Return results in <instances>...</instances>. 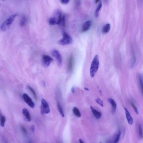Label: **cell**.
<instances>
[{
    "mask_svg": "<svg viewBox=\"0 0 143 143\" xmlns=\"http://www.w3.org/2000/svg\"><path fill=\"white\" fill-rule=\"evenodd\" d=\"M60 24H62V26L63 27H65L66 26V17L64 15H63V16L62 20Z\"/></svg>",
    "mask_w": 143,
    "mask_h": 143,
    "instance_id": "obj_26",
    "label": "cell"
},
{
    "mask_svg": "<svg viewBox=\"0 0 143 143\" xmlns=\"http://www.w3.org/2000/svg\"><path fill=\"white\" fill-rule=\"evenodd\" d=\"M91 22L90 20L86 21L82 26V32H85L88 30L91 26Z\"/></svg>",
    "mask_w": 143,
    "mask_h": 143,
    "instance_id": "obj_10",
    "label": "cell"
},
{
    "mask_svg": "<svg viewBox=\"0 0 143 143\" xmlns=\"http://www.w3.org/2000/svg\"><path fill=\"white\" fill-rule=\"evenodd\" d=\"M0 5H1L0 4Z\"/></svg>",
    "mask_w": 143,
    "mask_h": 143,
    "instance_id": "obj_35",
    "label": "cell"
},
{
    "mask_svg": "<svg viewBox=\"0 0 143 143\" xmlns=\"http://www.w3.org/2000/svg\"><path fill=\"white\" fill-rule=\"evenodd\" d=\"M71 91L72 93H75V89H74V87L72 88Z\"/></svg>",
    "mask_w": 143,
    "mask_h": 143,
    "instance_id": "obj_31",
    "label": "cell"
},
{
    "mask_svg": "<svg viewBox=\"0 0 143 143\" xmlns=\"http://www.w3.org/2000/svg\"><path fill=\"white\" fill-rule=\"evenodd\" d=\"M102 6V2L101 1H99V5H98L97 8L96 9L95 11V16L96 17H97L98 16L99 11L100 10Z\"/></svg>",
    "mask_w": 143,
    "mask_h": 143,
    "instance_id": "obj_17",
    "label": "cell"
},
{
    "mask_svg": "<svg viewBox=\"0 0 143 143\" xmlns=\"http://www.w3.org/2000/svg\"><path fill=\"white\" fill-rule=\"evenodd\" d=\"M40 109L41 113L42 114H48L50 112V107L48 104L44 99H42L41 100Z\"/></svg>",
    "mask_w": 143,
    "mask_h": 143,
    "instance_id": "obj_4",
    "label": "cell"
},
{
    "mask_svg": "<svg viewBox=\"0 0 143 143\" xmlns=\"http://www.w3.org/2000/svg\"><path fill=\"white\" fill-rule=\"evenodd\" d=\"M5 121V117L3 115H1L0 117V125L1 127L4 126Z\"/></svg>",
    "mask_w": 143,
    "mask_h": 143,
    "instance_id": "obj_21",
    "label": "cell"
},
{
    "mask_svg": "<svg viewBox=\"0 0 143 143\" xmlns=\"http://www.w3.org/2000/svg\"><path fill=\"white\" fill-rule=\"evenodd\" d=\"M79 141V142L80 143H84L83 141V140H82L81 139H80Z\"/></svg>",
    "mask_w": 143,
    "mask_h": 143,
    "instance_id": "obj_32",
    "label": "cell"
},
{
    "mask_svg": "<svg viewBox=\"0 0 143 143\" xmlns=\"http://www.w3.org/2000/svg\"><path fill=\"white\" fill-rule=\"evenodd\" d=\"M138 130L139 134L141 138H142L143 137V131L141 125L139 124L138 125Z\"/></svg>",
    "mask_w": 143,
    "mask_h": 143,
    "instance_id": "obj_24",
    "label": "cell"
},
{
    "mask_svg": "<svg viewBox=\"0 0 143 143\" xmlns=\"http://www.w3.org/2000/svg\"><path fill=\"white\" fill-rule=\"evenodd\" d=\"M90 108L94 116L96 118L99 119L101 118L102 115V113L101 112L97 111L91 106L90 107Z\"/></svg>",
    "mask_w": 143,
    "mask_h": 143,
    "instance_id": "obj_11",
    "label": "cell"
},
{
    "mask_svg": "<svg viewBox=\"0 0 143 143\" xmlns=\"http://www.w3.org/2000/svg\"><path fill=\"white\" fill-rule=\"evenodd\" d=\"M99 56L97 55H96L92 61L90 68V74L91 77H94L97 73L99 68Z\"/></svg>",
    "mask_w": 143,
    "mask_h": 143,
    "instance_id": "obj_1",
    "label": "cell"
},
{
    "mask_svg": "<svg viewBox=\"0 0 143 143\" xmlns=\"http://www.w3.org/2000/svg\"><path fill=\"white\" fill-rule=\"evenodd\" d=\"M108 101L111 105L112 112L114 113L116 111L117 109V104L114 99H112L109 98L108 99Z\"/></svg>",
    "mask_w": 143,
    "mask_h": 143,
    "instance_id": "obj_12",
    "label": "cell"
},
{
    "mask_svg": "<svg viewBox=\"0 0 143 143\" xmlns=\"http://www.w3.org/2000/svg\"><path fill=\"white\" fill-rule=\"evenodd\" d=\"M22 131L23 133H25L26 132V130L24 126H22L21 127Z\"/></svg>",
    "mask_w": 143,
    "mask_h": 143,
    "instance_id": "obj_29",
    "label": "cell"
},
{
    "mask_svg": "<svg viewBox=\"0 0 143 143\" xmlns=\"http://www.w3.org/2000/svg\"><path fill=\"white\" fill-rule=\"evenodd\" d=\"M22 113L27 121L29 122H30L31 121V118L30 113L28 111L27 109H23Z\"/></svg>",
    "mask_w": 143,
    "mask_h": 143,
    "instance_id": "obj_13",
    "label": "cell"
},
{
    "mask_svg": "<svg viewBox=\"0 0 143 143\" xmlns=\"http://www.w3.org/2000/svg\"><path fill=\"white\" fill-rule=\"evenodd\" d=\"M124 109L125 113H126L127 120L128 124L130 125H132L133 123V120L132 117L131 116L130 113L126 108L124 107Z\"/></svg>",
    "mask_w": 143,
    "mask_h": 143,
    "instance_id": "obj_9",
    "label": "cell"
},
{
    "mask_svg": "<svg viewBox=\"0 0 143 143\" xmlns=\"http://www.w3.org/2000/svg\"><path fill=\"white\" fill-rule=\"evenodd\" d=\"M121 134V132L120 130L118 131L116 135L115 138V139L113 140V143H117L120 139V137Z\"/></svg>",
    "mask_w": 143,
    "mask_h": 143,
    "instance_id": "obj_20",
    "label": "cell"
},
{
    "mask_svg": "<svg viewBox=\"0 0 143 143\" xmlns=\"http://www.w3.org/2000/svg\"><path fill=\"white\" fill-rule=\"evenodd\" d=\"M110 28V25L109 23L105 24L103 27L102 32L104 33H106L109 32Z\"/></svg>",
    "mask_w": 143,
    "mask_h": 143,
    "instance_id": "obj_14",
    "label": "cell"
},
{
    "mask_svg": "<svg viewBox=\"0 0 143 143\" xmlns=\"http://www.w3.org/2000/svg\"><path fill=\"white\" fill-rule=\"evenodd\" d=\"M57 20L55 17H52L49 20V23L50 25H53L57 24Z\"/></svg>",
    "mask_w": 143,
    "mask_h": 143,
    "instance_id": "obj_19",
    "label": "cell"
},
{
    "mask_svg": "<svg viewBox=\"0 0 143 143\" xmlns=\"http://www.w3.org/2000/svg\"><path fill=\"white\" fill-rule=\"evenodd\" d=\"M53 61L52 58L49 56L44 55L42 56V63L45 67H48Z\"/></svg>",
    "mask_w": 143,
    "mask_h": 143,
    "instance_id": "obj_5",
    "label": "cell"
},
{
    "mask_svg": "<svg viewBox=\"0 0 143 143\" xmlns=\"http://www.w3.org/2000/svg\"></svg>",
    "mask_w": 143,
    "mask_h": 143,
    "instance_id": "obj_37",
    "label": "cell"
},
{
    "mask_svg": "<svg viewBox=\"0 0 143 143\" xmlns=\"http://www.w3.org/2000/svg\"><path fill=\"white\" fill-rule=\"evenodd\" d=\"M99 143H102L101 142Z\"/></svg>",
    "mask_w": 143,
    "mask_h": 143,
    "instance_id": "obj_36",
    "label": "cell"
},
{
    "mask_svg": "<svg viewBox=\"0 0 143 143\" xmlns=\"http://www.w3.org/2000/svg\"><path fill=\"white\" fill-rule=\"evenodd\" d=\"M74 64V57L72 55H70L68 61L67 66L68 71L71 72L72 71Z\"/></svg>",
    "mask_w": 143,
    "mask_h": 143,
    "instance_id": "obj_8",
    "label": "cell"
},
{
    "mask_svg": "<svg viewBox=\"0 0 143 143\" xmlns=\"http://www.w3.org/2000/svg\"><path fill=\"white\" fill-rule=\"evenodd\" d=\"M96 102L99 105L101 106V107H103V101L100 99L99 98H98L96 99Z\"/></svg>",
    "mask_w": 143,
    "mask_h": 143,
    "instance_id": "obj_27",
    "label": "cell"
},
{
    "mask_svg": "<svg viewBox=\"0 0 143 143\" xmlns=\"http://www.w3.org/2000/svg\"><path fill=\"white\" fill-rule=\"evenodd\" d=\"M138 80L139 86L141 91L142 93H143V79L142 76L141 74H139L138 76Z\"/></svg>",
    "mask_w": 143,
    "mask_h": 143,
    "instance_id": "obj_18",
    "label": "cell"
},
{
    "mask_svg": "<svg viewBox=\"0 0 143 143\" xmlns=\"http://www.w3.org/2000/svg\"><path fill=\"white\" fill-rule=\"evenodd\" d=\"M27 22V17L25 16H23L21 20L20 24L21 26H24L26 24Z\"/></svg>",
    "mask_w": 143,
    "mask_h": 143,
    "instance_id": "obj_16",
    "label": "cell"
},
{
    "mask_svg": "<svg viewBox=\"0 0 143 143\" xmlns=\"http://www.w3.org/2000/svg\"><path fill=\"white\" fill-rule=\"evenodd\" d=\"M99 1V0H96V2L98 3V2Z\"/></svg>",
    "mask_w": 143,
    "mask_h": 143,
    "instance_id": "obj_34",
    "label": "cell"
},
{
    "mask_svg": "<svg viewBox=\"0 0 143 143\" xmlns=\"http://www.w3.org/2000/svg\"><path fill=\"white\" fill-rule=\"evenodd\" d=\"M73 112L74 115L78 117H80L81 116V114L79 109L77 107H74L73 108Z\"/></svg>",
    "mask_w": 143,
    "mask_h": 143,
    "instance_id": "obj_15",
    "label": "cell"
},
{
    "mask_svg": "<svg viewBox=\"0 0 143 143\" xmlns=\"http://www.w3.org/2000/svg\"><path fill=\"white\" fill-rule=\"evenodd\" d=\"M17 15V14H13L11 15L8 19L6 20L2 23L0 27L2 31H5L7 29H9L10 26L12 24L14 20Z\"/></svg>",
    "mask_w": 143,
    "mask_h": 143,
    "instance_id": "obj_2",
    "label": "cell"
},
{
    "mask_svg": "<svg viewBox=\"0 0 143 143\" xmlns=\"http://www.w3.org/2000/svg\"><path fill=\"white\" fill-rule=\"evenodd\" d=\"M69 0H61L60 1L61 3L63 4H66L69 2Z\"/></svg>",
    "mask_w": 143,
    "mask_h": 143,
    "instance_id": "obj_28",
    "label": "cell"
},
{
    "mask_svg": "<svg viewBox=\"0 0 143 143\" xmlns=\"http://www.w3.org/2000/svg\"><path fill=\"white\" fill-rule=\"evenodd\" d=\"M23 98L24 100L27 105L31 108H34L35 105L32 99L27 94L24 93L23 95Z\"/></svg>",
    "mask_w": 143,
    "mask_h": 143,
    "instance_id": "obj_7",
    "label": "cell"
},
{
    "mask_svg": "<svg viewBox=\"0 0 143 143\" xmlns=\"http://www.w3.org/2000/svg\"><path fill=\"white\" fill-rule=\"evenodd\" d=\"M31 130H32V132H34L35 130V127L34 126H32L31 127Z\"/></svg>",
    "mask_w": 143,
    "mask_h": 143,
    "instance_id": "obj_30",
    "label": "cell"
},
{
    "mask_svg": "<svg viewBox=\"0 0 143 143\" xmlns=\"http://www.w3.org/2000/svg\"><path fill=\"white\" fill-rule=\"evenodd\" d=\"M27 87H28L29 89L31 91V93H32L33 94V96H34L35 99H36V100H37V96L36 93L35 92L34 90L33 89L32 87H30V86H27Z\"/></svg>",
    "mask_w": 143,
    "mask_h": 143,
    "instance_id": "obj_25",
    "label": "cell"
},
{
    "mask_svg": "<svg viewBox=\"0 0 143 143\" xmlns=\"http://www.w3.org/2000/svg\"><path fill=\"white\" fill-rule=\"evenodd\" d=\"M72 42L71 37L67 33L64 32L62 38L58 41V44L62 46H66L71 44Z\"/></svg>",
    "mask_w": 143,
    "mask_h": 143,
    "instance_id": "obj_3",
    "label": "cell"
},
{
    "mask_svg": "<svg viewBox=\"0 0 143 143\" xmlns=\"http://www.w3.org/2000/svg\"><path fill=\"white\" fill-rule=\"evenodd\" d=\"M52 53L53 55L57 60L58 65H61L62 62V58L58 50L55 49L52 51Z\"/></svg>",
    "mask_w": 143,
    "mask_h": 143,
    "instance_id": "obj_6",
    "label": "cell"
},
{
    "mask_svg": "<svg viewBox=\"0 0 143 143\" xmlns=\"http://www.w3.org/2000/svg\"><path fill=\"white\" fill-rule=\"evenodd\" d=\"M130 103L132 107L133 108L135 112L137 114H138L139 112L137 108L136 107L135 105L134 104L133 102L132 101L130 100Z\"/></svg>",
    "mask_w": 143,
    "mask_h": 143,
    "instance_id": "obj_23",
    "label": "cell"
},
{
    "mask_svg": "<svg viewBox=\"0 0 143 143\" xmlns=\"http://www.w3.org/2000/svg\"><path fill=\"white\" fill-rule=\"evenodd\" d=\"M57 106L59 111L62 117H64L65 116V115L63 112V110L61 105H60V104L59 103H58Z\"/></svg>",
    "mask_w": 143,
    "mask_h": 143,
    "instance_id": "obj_22",
    "label": "cell"
},
{
    "mask_svg": "<svg viewBox=\"0 0 143 143\" xmlns=\"http://www.w3.org/2000/svg\"><path fill=\"white\" fill-rule=\"evenodd\" d=\"M84 89H85V90H86V91H89V89H88V88H84Z\"/></svg>",
    "mask_w": 143,
    "mask_h": 143,
    "instance_id": "obj_33",
    "label": "cell"
}]
</instances>
